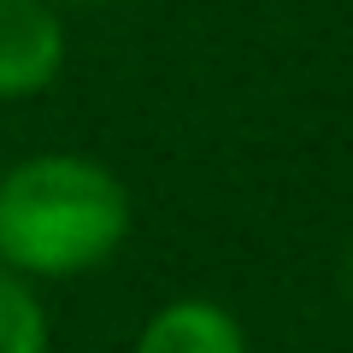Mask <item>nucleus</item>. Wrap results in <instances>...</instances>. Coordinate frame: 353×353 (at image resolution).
Here are the masks:
<instances>
[{
  "mask_svg": "<svg viewBox=\"0 0 353 353\" xmlns=\"http://www.w3.org/2000/svg\"><path fill=\"white\" fill-rule=\"evenodd\" d=\"M130 236V189L88 153H36L0 176V259L24 277H83Z\"/></svg>",
  "mask_w": 353,
  "mask_h": 353,
  "instance_id": "nucleus-1",
  "label": "nucleus"
},
{
  "mask_svg": "<svg viewBox=\"0 0 353 353\" xmlns=\"http://www.w3.org/2000/svg\"><path fill=\"white\" fill-rule=\"evenodd\" d=\"M65 71V18L53 0H0V101H30Z\"/></svg>",
  "mask_w": 353,
  "mask_h": 353,
  "instance_id": "nucleus-2",
  "label": "nucleus"
},
{
  "mask_svg": "<svg viewBox=\"0 0 353 353\" xmlns=\"http://www.w3.org/2000/svg\"><path fill=\"white\" fill-rule=\"evenodd\" d=\"M130 353H248V330L218 301H171L141 324Z\"/></svg>",
  "mask_w": 353,
  "mask_h": 353,
  "instance_id": "nucleus-3",
  "label": "nucleus"
},
{
  "mask_svg": "<svg viewBox=\"0 0 353 353\" xmlns=\"http://www.w3.org/2000/svg\"><path fill=\"white\" fill-rule=\"evenodd\" d=\"M48 341H53V324L41 294L30 289L24 271L0 259V353H48Z\"/></svg>",
  "mask_w": 353,
  "mask_h": 353,
  "instance_id": "nucleus-4",
  "label": "nucleus"
},
{
  "mask_svg": "<svg viewBox=\"0 0 353 353\" xmlns=\"http://www.w3.org/2000/svg\"><path fill=\"white\" fill-rule=\"evenodd\" d=\"M53 6H112V0H53Z\"/></svg>",
  "mask_w": 353,
  "mask_h": 353,
  "instance_id": "nucleus-5",
  "label": "nucleus"
}]
</instances>
